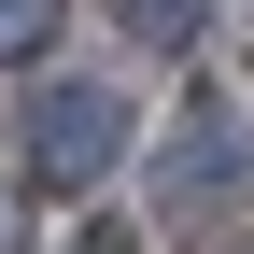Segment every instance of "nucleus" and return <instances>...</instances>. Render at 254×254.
Wrapping results in <instances>:
<instances>
[{"label": "nucleus", "mask_w": 254, "mask_h": 254, "mask_svg": "<svg viewBox=\"0 0 254 254\" xmlns=\"http://www.w3.org/2000/svg\"><path fill=\"white\" fill-rule=\"evenodd\" d=\"M113 141H127V113L99 99V85H57V99L28 113V155H43L57 184H85V170H113Z\"/></svg>", "instance_id": "obj_1"}, {"label": "nucleus", "mask_w": 254, "mask_h": 254, "mask_svg": "<svg viewBox=\"0 0 254 254\" xmlns=\"http://www.w3.org/2000/svg\"><path fill=\"white\" fill-rule=\"evenodd\" d=\"M226 184H240V127H184L155 155V198H226Z\"/></svg>", "instance_id": "obj_2"}, {"label": "nucleus", "mask_w": 254, "mask_h": 254, "mask_svg": "<svg viewBox=\"0 0 254 254\" xmlns=\"http://www.w3.org/2000/svg\"><path fill=\"white\" fill-rule=\"evenodd\" d=\"M127 28H155V43H184V28H198V0H127Z\"/></svg>", "instance_id": "obj_3"}, {"label": "nucleus", "mask_w": 254, "mask_h": 254, "mask_svg": "<svg viewBox=\"0 0 254 254\" xmlns=\"http://www.w3.org/2000/svg\"><path fill=\"white\" fill-rule=\"evenodd\" d=\"M43 43V0H0V57H28Z\"/></svg>", "instance_id": "obj_4"}, {"label": "nucleus", "mask_w": 254, "mask_h": 254, "mask_svg": "<svg viewBox=\"0 0 254 254\" xmlns=\"http://www.w3.org/2000/svg\"><path fill=\"white\" fill-rule=\"evenodd\" d=\"M0 254H14V212H0Z\"/></svg>", "instance_id": "obj_5"}]
</instances>
